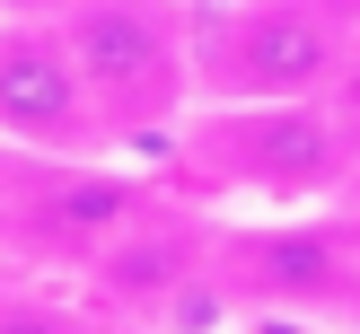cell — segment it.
I'll return each mask as SVG.
<instances>
[{"label":"cell","mask_w":360,"mask_h":334,"mask_svg":"<svg viewBox=\"0 0 360 334\" xmlns=\"http://www.w3.org/2000/svg\"><path fill=\"white\" fill-rule=\"evenodd\" d=\"M326 105H334V123H343V132H352V150H360V27H352V53H343V70H334Z\"/></svg>","instance_id":"cell-8"},{"label":"cell","mask_w":360,"mask_h":334,"mask_svg":"<svg viewBox=\"0 0 360 334\" xmlns=\"http://www.w3.org/2000/svg\"><path fill=\"white\" fill-rule=\"evenodd\" d=\"M141 211H150V176L115 167V150H97V158L9 150V255L88 273Z\"/></svg>","instance_id":"cell-5"},{"label":"cell","mask_w":360,"mask_h":334,"mask_svg":"<svg viewBox=\"0 0 360 334\" xmlns=\"http://www.w3.org/2000/svg\"><path fill=\"white\" fill-rule=\"evenodd\" d=\"M53 27L97 105L105 150H176V132L202 105L185 0H70Z\"/></svg>","instance_id":"cell-1"},{"label":"cell","mask_w":360,"mask_h":334,"mask_svg":"<svg viewBox=\"0 0 360 334\" xmlns=\"http://www.w3.org/2000/svg\"><path fill=\"white\" fill-rule=\"evenodd\" d=\"M0 334H79V316L53 299H0Z\"/></svg>","instance_id":"cell-7"},{"label":"cell","mask_w":360,"mask_h":334,"mask_svg":"<svg viewBox=\"0 0 360 334\" xmlns=\"http://www.w3.org/2000/svg\"><path fill=\"white\" fill-rule=\"evenodd\" d=\"M70 0H0V18H62Z\"/></svg>","instance_id":"cell-9"},{"label":"cell","mask_w":360,"mask_h":334,"mask_svg":"<svg viewBox=\"0 0 360 334\" xmlns=\"http://www.w3.org/2000/svg\"><path fill=\"white\" fill-rule=\"evenodd\" d=\"M0 246H9V150H0Z\"/></svg>","instance_id":"cell-10"},{"label":"cell","mask_w":360,"mask_h":334,"mask_svg":"<svg viewBox=\"0 0 360 334\" xmlns=\"http://www.w3.org/2000/svg\"><path fill=\"white\" fill-rule=\"evenodd\" d=\"M0 150H35V158L105 150L97 105H88L53 18H0Z\"/></svg>","instance_id":"cell-6"},{"label":"cell","mask_w":360,"mask_h":334,"mask_svg":"<svg viewBox=\"0 0 360 334\" xmlns=\"http://www.w3.org/2000/svg\"><path fill=\"white\" fill-rule=\"evenodd\" d=\"M176 158L211 203L308 211L343 193L360 150L326 97H290V105H193V123L176 132Z\"/></svg>","instance_id":"cell-2"},{"label":"cell","mask_w":360,"mask_h":334,"mask_svg":"<svg viewBox=\"0 0 360 334\" xmlns=\"http://www.w3.org/2000/svg\"><path fill=\"white\" fill-rule=\"evenodd\" d=\"M352 53L343 0H211L193 9L202 105H290L326 97Z\"/></svg>","instance_id":"cell-3"},{"label":"cell","mask_w":360,"mask_h":334,"mask_svg":"<svg viewBox=\"0 0 360 334\" xmlns=\"http://www.w3.org/2000/svg\"><path fill=\"white\" fill-rule=\"evenodd\" d=\"M220 290L246 316L316 326V316L360 308V220L343 211H255L220 220Z\"/></svg>","instance_id":"cell-4"}]
</instances>
